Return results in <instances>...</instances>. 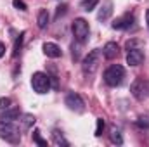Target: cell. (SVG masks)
<instances>
[{"instance_id":"cell-9","label":"cell","mask_w":149,"mask_h":147,"mask_svg":"<svg viewBox=\"0 0 149 147\" xmlns=\"http://www.w3.org/2000/svg\"><path fill=\"white\" fill-rule=\"evenodd\" d=\"M42 49H43V54H45L47 57H50V59H57V57H61V55H63V50H61V47H59L57 43L45 42Z\"/></svg>"},{"instance_id":"cell-12","label":"cell","mask_w":149,"mask_h":147,"mask_svg":"<svg viewBox=\"0 0 149 147\" xmlns=\"http://www.w3.org/2000/svg\"><path fill=\"white\" fill-rule=\"evenodd\" d=\"M113 14V2L111 0H106L104 3H102V7L99 9V12H97V19L99 21H106V19H109Z\"/></svg>"},{"instance_id":"cell-6","label":"cell","mask_w":149,"mask_h":147,"mask_svg":"<svg viewBox=\"0 0 149 147\" xmlns=\"http://www.w3.org/2000/svg\"><path fill=\"white\" fill-rule=\"evenodd\" d=\"M130 92L137 101H144L149 97V81H146L144 78H137L134 80V83L130 85Z\"/></svg>"},{"instance_id":"cell-23","label":"cell","mask_w":149,"mask_h":147,"mask_svg":"<svg viewBox=\"0 0 149 147\" xmlns=\"http://www.w3.org/2000/svg\"><path fill=\"white\" fill-rule=\"evenodd\" d=\"M10 104H12V101H10L9 97H2V99H0V111L10 107Z\"/></svg>"},{"instance_id":"cell-13","label":"cell","mask_w":149,"mask_h":147,"mask_svg":"<svg viewBox=\"0 0 149 147\" xmlns=\"http://www.w3.org/2000/svg\"><path fill=\"white\" fill-rule=\"evenodd\" d=\"M19 116H21L19 107H7V109L2 111L0 119L2 121H16V119H19Z\"/></svg>"},{"instance_id":"cell-7","label":"cell","mask_w":149,"mask_h":147,"mask_svg":"<svg viewBox=\"0 0 149 147\" xmlns=\"http://www.w3.org/2000/svg\"><path fill=\"white\" fill-rule=\"evenodd\" d=\"M64 104H66L71 111H74V112H83V111H85V102H83V99H81L78 94H74V92H71V94L66 95Z\"/></svg>"},{"instance_id":"cell-15","label":"cell","mask_w":149,"mask_h":147,"mask_svg":"<svg viewBox=\"0 0 149 147\" xmlns=\"http://www.w3.org/2000/svg\"><path fill=\"white\" fill-rule=\"evenodd\" d=\"M52 140H54V144H56V146H63V147L70 146V142L64 139V135H63L59 130H54V132H52Z\"/></svg>"},{"instance_id":"cell-18","label":"cell","mask_w":149,"mask_h":147,"mask_svg":"<svg viewBox=\"0 0 149 147\" xmlns=\"http://www.w3.org/2000/svg\"><path fill=\"white\" fill-rule=\"evenodd\" d=\"M23 40H24V31L21 35H17L16 42H14V49H12V57H17L19 52H21V47H23Z\"/></svg>"},{"instance_id":"cell-10","label":"cell","mask_w":149,"mask_h":147,"mask_svg":"<svg viewBox=\"0 0 149 147\" xmlns=\"http://www.w3.org/2000/svg\"><path fill=\"white\" fill-rule=\"evenodd\" d=\"M132 23H134V16H130V14H125V16H121V17H118V19H114V23H113V30H127V28H130L132 26Z\"/></svg>"},{"instance_id":"cell-17","label":"cell","mask_w":149,"mask_h":147,"mask_svg":"<svg viewBox=\"0 0 149 147\" xmlns=\"http://www.w3.org/2000/svg\"><path fill=\"white\" fill-rule=\"evenodd\" d=\"M35 116L33 114H23V119H21V125H23V130H30L33 125H35Z\"/></svg>"},{"instance_id":"cell-21","label":"cell","mask_w":149,"mask_h":147,"mask_svg":"<svg viewBox=\"0 0 149 147\" xmlns=\"http://www.w3.org/2000/svg\"><path fill=\"white\" fill-rule=\"evenodd\" d=\"M137 126L139 128H149V114H144V116H139V119H137Z\"/></svg>"},{"instance_id":"cell-19","label":"cell","mask_w":149,"mask_h":147,"mask_svg":"<svg viewBox=\"0 0 149 147\" xmlns=\"http://www.w3.org/2000/svg\"><path fill=\"white\" fill-rule=\"evenodd\" d=\"M97 3H99V0H81V7H83V10H87V12L94 10Z\"/></svg>"},{"instance_id":"cell-25","label":"cell","mask_w":149,"mask_h":147,"mask_svg":"<svg viewBox=\"0 0 149 147\" xmlns=\"http://www.w3.org/2000/svg\"><path fill=\"white\" fill-rule=\"evenodd\" d=\"M64 12H66V3H63V5H59V7H57V12H56V19H59V17H61Z\"/></svg>"},{"instance_id":"cell-24","label":"cell","mask_w":149,"mask_h":147,"mask_svg":"<svg viewBox=\"0 0 149 147\" xmlns=\"http://www.w3.org/2000/svg\"><path fill=\"white\" fill-rule=\"evenodd\" d=\"M12 5H14L16 9H19V10H26V9H28V5H26L23 0H14V2H12Z\"/></svg>"},{"instance_id":"cell-4","label":"cell","mask_w":149,"mask_h":147,"mask_svg":"<svg viewBox=\"0 0 149 147\" xmlns=\"http://www.w3.org/2000/svg\"><path fill=\"white\" fill-rule=\"evenodd\" d=\"M99 64H101V50H99V49H94V50H90V52L87 54V57L83 59V64H81L83 73L94 74L97 71Z\"/></svg>"},{"instance_id":"cell-11","label":"cell","mask_w":149,"mask_h":147,"mask_svg":"<svg viewBox=\"0 0 149 147\" xmlns=\"http://www.w3.org/2000/svg\"><path fill=\"white\" fill-rule=\"evenodd\" d=\"M118 54H120V47H118V43L116 42H108L106 45H104V49H102V55L106 57V59H116L118 57Z\"/></svg>"},{"instance_id":"cell-8","label":"cell","mask_w":149,"mask_h":147,"mask_svg":"<svg viewBox=\"0 0 149 147\" xmlns=\"http://www.w3.org/2000/svg\"><path fill=\"white\" fill-rule=\"evenodd\" d=\"M144 62V52L141 49H130L127 54V64L128 66H141Z\"/></svg>"},{"instance_id":"cell-16","label":"cell","mask_w":149,"mask_h":147,"mask_svg":"<svg viewBox=\"0 0 149 147\" xmlns=\"http://www.w3.org/2000/svg\"><path fill=\"white\" fill-rule=\"evenodd\" d=\"M109 139H111L113 144H118V146H121V144H123L121 132H120V128H116V126H111V130H109Z\"/></svg>"},{"instance_id":"cell-22","label":"cell","mask_w":149,"mask_h":147,"mask_svg":"<svg viewBox=\"0 0 149 147\" xmlns=\"http://www.w3.org/2000/svg\"><path fill=\"white\" fill-rule=\"evenodd\" d=\"M104 126H106L104 119H102V118H97V125H95V137H101V135H102Z\"/></svg>"},{"instance_id":"cell-5","label":"cell","mask_w":149,"mask_h":147,"mask_svg":"<svg viewBox=\"0 0 149 147\" xmlns=\"http://www.w3.org/2000/svg\"><path fill=\"white\" fill-rule=\"evenodd\" d=\"M71 30H73V37L74 40L78 42V43H83L87 37H88V33H90V26H88V23L83 19V17H78V19H74L73 26H71Z\"/></svg>"},{"instance_id":"cell-27","label":"cell","mask_w":149,"mask_h":147,"mask_svg":"<svg viewBox=\"0 0 149 147\" xmlns=\"http://www.w3.org/2000/svg\"><path fill=\"white\" fill-rule=\"evenodd\" d=\"M146 23H148V28H149V10H148V14H146Z\"/></svg>"},{"instance_id":"cell-14","label":"cell","mask_w":149,"mask_h":147,"mask_svg":"<svg viewBox=\"0 0 149 147\" xmlns=\"http://www.w3.org/2000/svg\"><path fill=\"white\" fill-rule=\"evenodd\" d=\"M37 24H38L40 30H43V28L49 26V12H47V9H40V10H38Z\"/></svg>"},{"instance_id":"cell-2","label":"cell","mask_w":149,"mask_h":147,"mask_svg":"<svg viewBox=\"0 0 149 147\" xmlns=\"http://www.w3.org/2000/svg\"><path fill=\"white\" fill-rule=\"evenodd\" d=\"M123 78H125V69L120 64H111L104 71V81L109 87H120L123 83Z\"/></svg>"},{"instance_id":"cell-3","label":"cell","mask_w":149,"mask_h":147,"mask_svg":"<svg viewBox=\"0 0 149 147\" xmlns=\"http://www.w3.org/2000/svg\"><path fill=\"white\" fill-rule=\"evenodd\" d=\"M31 87H33V90L40 94V95H43V94H47L49 90H50V76L45 73H42V71H37V73L31 74Z\"/></svg>"},{"instance_id":"cell-26","label":"cell","mask_w":149,"mask_h":147,"mask_svg":"<svg viewBox=\"0 0 149 147\" xmlns=\"http://www.w3.org/2000/svg\"><path fill=\"white\" fill-rule=\"evenodd\" d=\"M3 54H5V45H3V43L0 42V57H2Z\"/></svg>"},{"instance_id":"cell-1","label":"cell","mask_w":149,"mask_h":147,"mask_svg":"<svg viewBox=\"0 0 149 147\" xmlns=\"http://www.w3.org/2000/svg\"><path fill=\"white\" fill-rule=\"evenodd\" d=\"M0 139H3L5 142H10V144L21 142L19 128L14 125V121H0Z\"/></svg>"},{"instance_id":"cell-20","label":"cell","mask_w":149,"mask_h":147,"mask_svg":"<svg viewBox=\"0 0 149 147\" xmlns=\"http://www.w3.org/2000/svg\"><path fill=\"white\" fill-rule=\"evenodd\" d=\"M33 140H35V144H38L40 147H47V140L42 139L40 130H33Z\"/></svg>"}]
</instances>
